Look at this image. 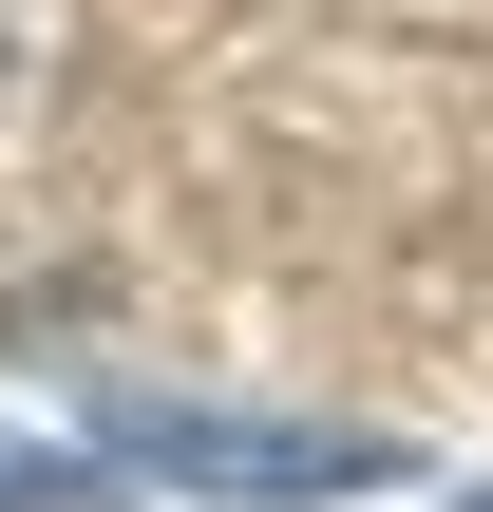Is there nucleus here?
<instances>
[{
    "instance_id": "1",
    "label": "nucleus",
    "mask_w": 493,
    "mask_h": 512,
    "mask_svg": "<svg viewBox=\"0 0 493 512\" xmlns=\"http://www.w3.org/2000/svg\"><path fill=\"white\" fill-rule=\"evenodd\" d=\"M95 456L114 475H171V494H228V512H304V494H380L399 437L361 418H228V399H95Z\"/></svg>"
},
{
    "instance_id": "2",
    "label": "nucleus",
    "mask_w": 493,
    "mask_h": 512,
    "mask_svg": "<svg viewBox=\"0 0 493 512\" xmlns=\"http://www.w3.org/2000/svg\"><path fill=\"white\" fill-rule=\"evenodd\" d=\"M0 512H95V456H57V437H0Z\"/></svg>"
},
{
    "instance_id": "3",
    "label": "nucleus",
    "mask_w": 493,
    "mask_h": 512,
    "mask_svg": "<svg viewBox=\"0 0 493 512\" xmlns=\"http://www.w3.org/2000/svg\"><path fill=\"white\" fill-rule=\"evenodd\" d=\"M475 512H493V494H475Z\"/></svg>"
}]
</instances>
